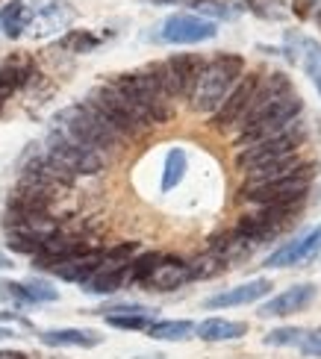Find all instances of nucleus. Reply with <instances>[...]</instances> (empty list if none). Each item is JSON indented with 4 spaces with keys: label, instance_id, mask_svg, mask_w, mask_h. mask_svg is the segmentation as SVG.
<instances>
[{
    "label": "nucleus",
    "instance_id": "1",
    "mask_svg": "<svg viewBox=\"0 0 321 359\" xmlns=\"http://www.w3.org/2000/svg\"><path fill=\"white\" fill-rule=\"evenodd\" d=\"M242 74H244V59L236 53H218L216 59H209L201 71V80L195 86L192 109L195 112H216L224 103V97L236 88Z\"/></svg>",
    "mask_w": 321,
    "mask_h": 359
},
{
    "label": "nucleus",
    "instance_id": "2",
    "mask_svg": "<svg viewBox=\"0 0 321 359\" xmlns=\"http://www.w3.org/2000/svg\"><path fill=\"white\" fill-rule=\"evenodd\" d=\"M53 127H59L74 142H80V144L91 147V151H100V154L103 151H115V147L121 144V136L89 107L86 100L74 103V107H65L63 112H56Z\"/></svg>",
    "mask_w": 321,
    "mask_h": 359
},
{
    "label": "nucleus",
    "instance_id": "3",
    "mask_svg": "<svg viewBox=\"0 0 321 359\" xmlns=\"http://www.w3.org/2000/svg\"><path fill=\"white\" fill-rule=\"evenodd\" d=\"M86 103L118 133L121 139H127V136L133 139V136H139L142 130L150 127L148 118H145L139 109H136L133 103H130L124 95H121L112 83H103V86H98V88H91L89 97H86Z\"/></svg>",
    "mask_w": 321,
    "mask_h": 359
},
{
    "label": "nucleus",
    "instance_id": "4",
    "mask_svg": "<svg viewBox=\"0 0 321 359\" xmlns=\"http://www.w3.org/2000/svg\"><path fill=\"white\" fill-rule=\"evenodd\" d=\"M121 95H124L136 109H139L150 124H165L174 118V109H171V100H168L159 86L148 77V71H133V74H118L115 80H110Z\"/></svg>",
    "mask_w": 321,
    "mask_h": 359
},
{
    "label": "nucleus",
    "instance_id": "5",
    "mask_svg": "<svg viewBox=\"0 0 321 359\" xmlns=\"http://www.w3.org/2000/svg\"><path fill=\"white\" fill-rule=\"evenodd\" d=\"M44 154H48L51 159H56L63 168H68L74 177H95V174H100L106 168V156L100 151H91V147L74 142L59 127H53L48 133Z\"/></svg>",
    "mask_w": 321,
    "mask_h": 359
},
{
    "label": "nucleus",
    "instance_id": "6",
    "mask_svg": "<svg viewBox=\"0 0 321 359\" xmlns=\"http://www.w3.org/2000/svg\"><path fill=\"white\" fill-rule=\"evenodd\" d=\"M313 162H301V168L289 177L280 180H268V183H244L242 198L256 206H268V203H283V201H295V198H307L310 183L315 177Z\"/></svg>",
    "mask_w": 321,
    "mask_h": 359
},
{
    "label": "nucleus",
    "instance_id": "7",
    "mask_svg": "<svg viewBox=\"0 0 321 359\" xmlns=\"http://www.w3.org/2000/svg\"><path fill=\"white\" fill-rule=\"evenodd\" d=\"M307 142V124H292L286 127L283 133L271 139H263L251 147H242L239 156H236V168L239 171H251L256 165H266L271 159H280V156H289V154H298V147Z\"/></svg>",
    "mask_w": 321,
    "mask_h": 359
},
{
    "label": "nucleus",
    "instance_id": "8",
    "mask_svg": "<svg viewBox=\"0 0 321 359\" xmlns=\"http://www.w3.org/2000/svg\"><path fill=\"white\" fill-rule=\"evenodd\" d=\"M301 112H303V100H301L298 92H292L289 97H283L280 103H274L266 115H259L251 127H244L239 133V139H236V147H251V144L263 142V139L277 136V133H283L286 127L295 124V118Z\"/></svg>",
    "mask_w": 321,
    "mask_h": 359
},
{
    "label": "nucleus",
    "instance_id": "9",
    "mask_svg": "<svg viewBox=\"0 0 321 359\" xmlns=\"http://www.w3.org/2000/svg\"><path fill=\"white\" fill-rule=\"evenodd\" d=\"M218 33V24L201 18V15H192V12H174L162 21L157 39L165 44H201L216 39Z\"/></svg>",
    "mask_w": 321,
    "mask_h": 359
},
{
    "label": "nucleus",
    "instance_id": "10",
    "mask_svg": "<svg viewBox=\"0 0 321 359\" xmlns=\"http://www.w3.org/2000/svg\"><path fill=\"white\" fill-rule=\"evenodd\" d=\"M295 88H292V80L286 77V74L280 71H274L268 74V77H259L256 80V88H254V95H251V103H248V109H244L242 115V130L244 127H251L259 115H266L274 103H280L283 97H289Z\"/></svg>",
    "mask_w": 321,
    "mask_h": 359
},
{
    "label": "nucleus",
    "instance_id": "11",
    "mask_svg": "<svg viewBox=\"0 0 321 359\" xmlns=\"http://www.w3.org/2000/svg\"><path fill=\"white\" fill-rule=\"evenodd\" d=\"M283 48H286L289 62H295L321 92V44L310 36L298 33V29H289L283 36Z\"/></svg>",
    "mask_w": 321,
    "mask_h": 359
},
{
    "label": "nucleus",
    "instance_id": "12",
    "mask_svg": "<svg viewBox=\"0 0 321 359\" xmlns=\"http://www.w3.org/2000/svg\"><path fill=\"white\" fill-rule=\"evenodd\" d=\"M315 297H318V289L313 283H298V286H289L286 292L274 294L268 304L259 306V318H283V316H292V312H303L307 306H313Z\"/></svg>",
    "mask_w": 321,
    "mask_h": 359
},
{
    "label": "nucleus",
    "instance_id": "13",
    "mask_svg": "<svg viewBox=\"0 0 321 359\" xmlns=\"http://www.w3.org/2000/svg\"><path fill=\"white\" fill-rule=\"evenodd\" d=\"M318 250H321V227H315L307 236H301L295 242H286L283 248H277L266 259V268H289V265L310 262L318 257Z\"/></svg>",
    "mask_w": 321,
    "mask_h": 359
},
{
    "label": "nucleus",
    "instance_id": "14",
    "mask_svg": "<svg viewBox=\"0 0 321 359\" xmlns=\"http://www.w3.org/2000/svg\"><path fill=\"white\" fill-rule=\"evenodd\" d=\"M256 80H259V77L248 74V77H242V80L236 83V88L224 97L221 107H218L216 112H212V127L224 130V127H230V124L242 121V115H244V109H248L251 95H254V88H256Z\"/></svg>",
    "mask_w": 321,
    "mask_h": 359
},
{
    "label": "nucleus",
    "instance_id": "15",
    "mask_svg": "<svg viewBox=\"0 0 321 359\" xmlns=\"http://www.w3.org/2000/svg\"><path fill=\"white\" fill-rule=\"evenodd\" d=\"M71 21H74V9L68 4H63V0H48L44 6H36L27 29L36 39H48V36L59 33V29H65Z\"/></svg>",
    "mask_w": 321,
    "mask_h": 359
},
{
    "label": "nucleus",
    "instance_id": "16",
    "mask_svg": "<svg viewBox=\"0 0 321 359\" xmlns=\"http://www.w3.org/2000/svg\"><path fill=\"white\" fill-rule=\"evenodd\" d=\"M36 77V68H33V59L27 53H12L4 65H0V107L21 88Z\"/></svg>",
    "mask_w": 321,
    "mask_h": 359
},
{
    "label": "nucleus",
    "instance_id": "17",
    "mask_svg": "<svg viewBox=\"0 0 321 359\" xmlns=\"http://www.w3.org/2000/svg\"><path fill=\"white\" fill-rule=\"evenodd\" d=\"M274 286L268 280H251L244 283V286H236V289H227V292H218L207 297V309H230V306H244V304H254L259 297H266Z\"/></svg>",
    "mask_w": 321,
    "mask_h": 359
},
{
    "label": "nucleus",
    "instance_id": "18",
    "mask_svg": "<svg viewBox=\"0 0 321 359\" xmlns=\"http://www.w3.org/2000/svg\"><path fill=\"white\" fill-rule=\"evenodd\" d=\"M204 65L207 62L197 53H174L171 59H168V68H171V74H174L180 97H192L195 95V86H197V80H201Z\"/></svg>",
    "mask_w": 321,
    "mask_h": 359
},
{
    "label": "nucleus",
    "instance_id": "19",
    "mask_svg": "<svg viewBox=\"0 0 321 359\" xmlns=\"http://www.w3.org/2000/svg\"><path fill=\"white\" fill-rule=\"evenodd\" d=\"M100 265H103V250H86V253H77V257H71L65 262H59L53 265L51 271L59 277V280H65V283H86L95 271H100Z\"/></svg>",
    "mask_w": 321,
    "mask_h": 359
},
{
    "label": "nucleus",
    "instance_id": "20",
    "mask_svg": "<svg viewBox=\"0 0 321 359\" xmlns=\"http://www.w3.org/2000/svg\"><path fill=\"white\" fill-rule=\"evenodd\" d=\"M186 283H189V265L183 259H174V257H162L157 271L150 274L148 286L157 289V292H174L180 286H186Z\"/></svg>",
    "mask_w": 321,
    "mask_h": 359
},
{
    "label": "nucleus",
    "instance_id": "21",
    "mask_svg": "<svg viewBox=\"0 0 321 359\" xmlns=\"http://www.w3.org/2000/svg\"><path fill=\"white\" fill-rule=\"evenodd\" d=\"M41 345H51V348H98L103 336L95 330H80V327H63V330H44L41 336Z\"/></svg>",
    "mask_w": 321,
    "mask_h": 359
},
{
    "label": "nucleus",
    "instance_id": "22",
    "mask_svg": "<svg viewBox=\"0 0 321 359\" xmlns=\"http://www.w3.org/2000/svg\"><path fill=\"white\" fill-rule=\"evenodd\" d=\"M209 250L216 253V257H221L224 265H233V262H239V259H248L251 253H254V245H251L239 230H230V233L212 238Z\"/></svg>",
    "mask_w": 321,
    "mask_h": 359
},
{
    "label": "nucleus",
    "instance_id": "23",
    "mask_svg": "<svg viewBox=\"0 0 321 359\" xmlns=\"http://www.w3.org/2000/svg\"><path fill=\"white\" fill-rule=\"evenodd\" d=\"M127 280H130V265H112V268L95 271L83 286L89 294H115L118 289H124Z\"/></svg>",
    "mask_w": 321,
    "mask_h": 359
},
{
    "label": "nucleus",
    "instance_id": "24",
    "mask_svg": "<svg viewBox=\"0 0 321 359\" xmlns=\"http://www.w3.org/2000/svg\"><path fill=\"white\" fill-rule=\"evenodd\" d=\"M197 339L204 341H233L248 333V324L244 321H227V318H207L195 327Z\"/></svg>",
    "mask_w": 321,
    "mask_h": 359
},
{
    "label": "nucleus",
    "instance_id": "25",
    "mask_svg": "<svg viewBox=\"0 0 321 359\" xmlns=\"http://www.w3.org/2000/svg\"><path fill=\"white\" fill-rule=\"evenodd\" d=\"M298 168H301L298 156H295V154H289V156H280V159L266 162V165H256V168L244 171V174H248V183H268V180H280V177L295 174Z\"/></svg>",
    "mask_w": 321,
    "mask_h": 359
},
{
    "label": "nucleus",
    "instance_id": "26",
    "mask_svg": "<svg viewBox=\"0 0 321 359\" xmlns=\"http://www.w3.org/2000/svg\"><path fill=\"white\" fill-rule=\"evenodd\" d=\"M30 18H33V12L27 9L24 0H9L4 12H0V29H4L9 39H18L30 27Z\"/></svg>",
    "mask_w": 321,
    "mask_h": 359
},
{
    "label": "nucleus",
    "instance_id": "27",
    "mask_svg": "<svg viewBox=\"0 0 321 359\" xmlns=\"http://www.w3.org/2000/svg\"><path fill=\"white\" fill-rule=\"evenodd\" d=\"M195 333L192 321H154L148 327V336L157 341H186Z\"/></svg>",
    "mask_w": 321,
    "mask_h": 359
},
{
    "label": "nucleus",
    "instance_id": "28",
    "mask_svg": "<svg viewBox=\"0 0 321 359\" xmlns=\"http://www.w3.org/2000/svg\"><path fill=\"white\" fill-rule=\"evenodd\" d=\"M186 177V151L183 147H171L165 156V168H162V191H171L183 183Z\"/></svg>",
    "mask_w": 321,
    "mask_h": 359
},
{
    "label": "nucleus",
    "instance_id": "29",
    "mask_svg": "<svg viewBox=\"0 0 321 359\" xmlns=\"http://www.w3.org/2000/svg\"><path fill=\"white\" fill-rule=\"evenodd\" d=\"M100 44V39L89 29H68V33L59 39V48L65 53H91Z\"/></svg>",
    "mask_w": 321,
    "mask_h": 359
},
{
    "label": "nucleus",
    "instance_id": "30",
    "mask_svg": "<svg viewBox=\"0 0 321 359\" xmlns=\"http://www.w3.org/2000/svg\"><path fill=\"white\" fill-rule=\"evenodd\" d=\"M189 265V280H209V277H216V274H221L224 271V259L221 257H216L212 250H207L204 257H197V259H192V262H186Z\"/></svg>",
    "mask_w": 321,
    "mask_h": 359
},
{
    "label": "nucleus",
    "instance_id": "31",
    "mask_svg": "<svg viewBox=\"0 0 321 359\" xmlns=\"http://www.w3.org/2000/svg\"><path fill=\"white\" fill-rule=\"evenodd\" d=\"M244 6L263 21H286L289 18V9L283 0H244Z\"/></svg>",
    "mask_w": 321,
    "mask_h": 359
},
{
    "label": "nucleus",
    "instance_id": "32",
    "mask_svg": "<svg viewBox=\"0 0 321 359\" xmlns=\"http://www.w3.org/2000/svg\"><path fill=\"white\" fill-rule=\"evenodd\" d=\"M145 71H148V77L159 86V92H162L168 100H171V97H180V95H177L174 74H171V68H168V62H150V65H145Z\"/></svg>",
    "mask_w": 321,
    "mask_h": 359
},
{
    "label": "nucleus",
    "instance_id": "33",
    "mask_svg": "<svg viewBox=\"0 0 321 359\" xmlns=\"http://www.w3.org/2000/svg\"><path fill=\"white\" fill-rule=\"evenodd\" d=\"M303 336H307L303 327H280V330H271L263 341L268 348H301Z\"/></svg>",
    "mask_w": 321,
    "mask_h": 359
},
{
    "label": "nucleus",
    "instance_id": "34",
    "mask_svg": "<svg viewBox=\"0 0 321 359\" xmlns=\"http://www.w3.org/2000/svg\"><path fill=\"white\" fill-rule=\"evenodd\" d=\"M162 262V253H142V257H136V259H130V280H136V283H148L150 280V274L157 271V265Z\"/></svg>",
    "mask_w": 321,
    "mask_h": 359
},
{
    "label": "nucleus",
    "instance_id": "35",
    "mask_svg": "<svg viewBox=\"0 0 321 359\" xmlns=\"http://www.w3.org/2000/svg\"><path fill=\"white\" fill-rule=\"evenodd\" d=\"M110 327H118V330H148L154 324V309L150 312H133V316H103Z\"/></svg>",
    "mask_w": 321,
    "mask_h": 359
},
{
    "label": "nucleus",
    "instance_id": "36",
    "mask_svg": "<svg viewBox=\"0 0 321 359\" xmlns=\"http://www.w3.org/2000/svg\"><path fill=\"white\" fill-rule=\"evenodd\" d=\"M24 292H27L30 304H48V301H56V297H59V292L53 286H48V283H41V280H27Z\"/></svg>",
    "mask_w": 321,
    "mask_h": 359
},
{
    "label": "nucleus",
    "instance_id": "37",
    "mask_svg": "<svg viewBox=\"0 0 321 359\" xmlns=\"http://www.w3.org/2000/svg\"><path fill=\"white\" fill-rule=\"evenodd\" d=\"M195 9L201 12V18H204V15H216V18H236V15H239V6L236 4H216V0L201 4V6H195Z\"/></svg>",
    "mask_w": 321,
    "mask_h": 359
},
{
    "label": "nucleus",
    "instance_id": "38",
    "mask_svg": "<svg viewBox=\"0 0 321 359\" xmlns=\"http://www.w3.org/2000/svg\"><path fill=\"white\" fill-rule=\"evenodd\" d=\"M9 250L15 253H27V257H36L41 250V242H33V238H24V236H9Z\"/></svg>",
    "mask_w": 321,
    "mask_h": 359
},
{
    "label": "nucleus",
    "instance_id": "39",
    "mask_svg": "<svg viewBox=\"0 0 321 359\" xmlns=\"http://www.w3.org/2000/svg\"><path fill=\"white\" fill-rule=\"evenodd\" d=\"M301 353L303 356H321V333L307 330V336H303V341H301Z\"/></svg>",
    "mask_w": 321,
    "mask_h": 359
},
{
    "label": "nucleus",
    "instance_id": "40",
    "mask_svg": "<svg viewBox=\"0 0 321 359\" xmlns=\"http://www.w3.org/2000/svg\"><path fill=\"white\" fill-rule=\"evenodd\" d=\"M315 6V0H292V12L298 18H310V12Z\"/></svg>",
    "mask_w": 321,
    "mask_h": 359
},
{
    "label": "nucleus",
    "instance_id": "41",
    "mask_svg": "<svg viewBox=\"0 0 321 359\" xmlns=\"http://www.w3.org/2000/svg\"><path fill=\"white\" fill-rule=\"evenodd\" d=\"M0 304H12V294H9V280H0Z\"/></svg>",
    "mask_w": 321,
    "mask_h": 359
},
{
    "label": "nucleus",
    "instance_id": "42",
    "mask_svg": "<svg viewBox=\"0 0 321 359\" xmlns=\"http://www.w3.org/2000/svg\"><path fill=\"white\" fill-rule=\"evenodd\" d=\"M9 268H15V262L6 257V253L4 250H0V271H9Z\"/></svg>",
    "mask_w": 321,
    "mask_h": 359
},
{
    "label": "nucleus",
    "instance_id": "43",
    "mask_svg": "<svg viewBox=\"0 0 321 359\" xmlns=\"http://www.w3.org/2000/svg\"><path fill=\"white\" fill-rule=\"evenodd\" d=\"M12 336H15V333L9 330V327H0V341H4V339H12Z\"/></svg>",
    "mask_w": 321,
    "mask_h": 359
},
{
    "label": "nucleus",
    "instance_id": "44",
    "mask_svg": "<svg viewBox=\"0 0 321 359\" xmlns=\"http://www.w3.org/2000/svg\"><path fill=\"white\" fill-rule=\"evenodd\" d=\"M180 4H189V6H201V4H209V0H180Z\"/></svg>",
    "mask_w": 321,
    "mask_h": 359
}]
</instances>
